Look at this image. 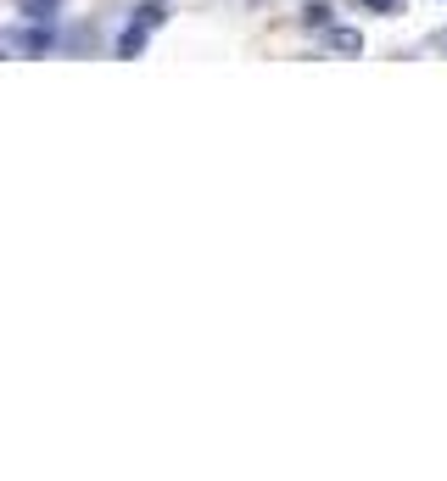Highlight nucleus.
<instances>
[{
  "mask_svg": "<svg viewBox=\"0 0 447 481\" xmlns=\"http://www.w3.org/2000/svg\"><path fill=\"white\" fill-rule=\"evenodd\" d=\"M364 12H402V0H364Z\"/></svg>",
  "mask_w": 447,
  "mask_h": 481,
  "instance_id": "39448f33",
  "label": "nucleus"
},
{
  "mask_svg": "<svg viewBox=\"0 0 447 481\" xmlns=\"http://www.w3.org/2000/svg\"><path fill=\"white\" fill-rule=\"evenodd\" d=\"M302 17H308V29H330V6H325V0H313Z\"/></svg>",
  "mask_w": 447,
  "mask_h": 481,
  "instance_id": "20e7f679",
  "label": "nucleus"
},
{
  "mask_svg": "<svg viewBox=\"0 0 447 481\" xmlns=\"http://www.w3.org/2000/svg\"><path fill=\"white\" fill-rule=\"evenodd\" d=\"M51 46H56L51 29H29V34H23V51H51Z\"/></svg>",
  "mask_w": 447,
  "mask_h": 481,
  "instance_id": "7ed1b4c3",
  "label": "nucleus"
},
{
  "mask_svg": "<svg viewBox=\"0 0 447 481\" xmlns=\"http://www.w3.org/2000/svg\"><path fill=\"white\" fill-rule=\"evenodd\" d=\"M140 51H145V29L129 23V29H123V39H118V56H140Z\"/></svg>",
  "mask_w": 447,
  "mask_h": 481,
  "instance_id": "f257e3e1",
  "label": "nucleus"
},
{
  "mask_svg": "<svg viewBox=\"0 0 447 481\" xmlns=\"http://www.w3.org/2000/svg\"><path fill=\"white\" fill-rule=\"evenodd\" d=\"M330 46L352 56V51H364V34H358V29H330Z\"/></svg>",
  "mask_w": 447,
  "mask_h": 481,
  "instance_id": "f03ea898",
  "label": "nucleus"
}]
</instances>
